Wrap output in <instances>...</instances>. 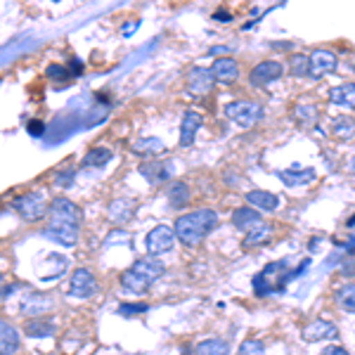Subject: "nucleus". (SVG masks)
Listing matches in <instances>:
<instances>
[{"label":"nucleus","instance_id":"obj_1","mask_svg":"<svg viewBox=\"0 0 355 355\" xmlns=\"http://www.w3.org/2000/svg\"><path fill=\"white\" fill-rule=\"evenodd\" d=\"M81 209L67 197H55L50 202V223L43 230L45 237L55 239V242L73 246L78 242V227H81Z\"/></svg>","mask_w":355,"mask_h":355},{"label":"nucleus","instance_id":"obj_2","mask_svg":"<svg viewBox=\"0 0 355 355\" xmlns=\"http://www.w3.org/2000/svg\"><path fill=\"white\" fill-rule=\"evenodd\" d=\"M218 223H220V218L214 209H199V211H192V214L178 216L173 232L185 246H199L211 232L216 230Z\"/></svg>","mask_w":355,"mask_h":355},{"label":"nucleus","instance_id":"obj_3","mask_svg":"<svg viewBox=\"0 0 355 355\" xmlns=\"http://www.w3.org/2000/svg\"><path fill=\"white\" fill-rule=\"evenodd\" d=\"M164 275V263L154 256L140 259L133 263V268H128L125 272H121V287L130 294H142L145 289H150L152 282H157Z\"/></svg>","mask_w":355,"mask_h":355},{"label":"nucleus","instance_id":"obj_4","mask_svg":"<svg viewBox=\"0 0 355 355\" xmlns=\"http://www.w3.org/2000/svg\"><path fill=\"white\" fill-rule=\"evenodd\" d=\"M308 263H311V261H303L301 266H299V270H291V268H287L289 261H275V263H270V266H266L259 275H256L254 291L259 296L275 294V291L282 289L291 277H296V275H301L303 270H306Z\"/></svg>","mask_w":355,"mask_h":355},{"label":"nucleus","instance_id":"obj_5","mask_svg":"<svg viewBox=\"0 0 355 355\" xmlns=\"http://www.w3.org/2000/svg\"><path fill=\"white\" fill-rule=\"evenodd\" d=\"M12 209L21 216L26 223H38L50 214V204L43 192H26L12 202Z\"/></svg>","mask_w":355,"mask_h":355},{"label":"nucleus","instance_id":"obj_6","mask_svg":"<svg viewBox=\"0 0 355 355\" xmlns=\"http://www.w3.org/2000/svg\"><path fill=\"white\" fill-rule=\"evenodd\" d=\"M225 116L232 123H237L239 128H251L256 121H261L263 116V107L249 100H237V102H227L225 105Z\"/></svg>","mask_w":355,"mask_h":355},{"label":"nucleus","instance_id":"obj_7","mask_svg":"<svg viewBox=\"0 0 355 355\" xmlns=\"http://www.w3.org/2000/svg\"><path fill=\"white\" fill-rule=\"evenodd\" d=\"M97 294V279L88 268H76L69 282V296L73 299H90Z\"/></svg>","mask_w":355,"mask_h":355},{"label":"nucleus","instance_id":"obj_8","mask_svg":"<svg viewBox=\"0 0 355 355\" xmlns=\"http://www.w3.org/2000/svg\"><path fill=\"white\" fill-rule=\"evenodd\" d=\"M173 242H175V232L171 230L168 225H157L154 230H150L145 239V246H147V254L150 256H162V254H168L173 249Z\"/></svg>","mask_w":355,"mask_h":355},{"label":"nucleus","instance_id":"obj_9","mask_svg":"<svg viewBox=\"0 0 355 355\" xmlns=\"http://www.w3.org/2000/svg\"><path fill=\"white\" fill-rule=\"evenodd\" d=\"M214 83H216V78H214V71H211V69L192 67L190 71H187V90H190L192 95L202 97L206 93H211Z\"/></svg>","mask_w":355,"mask_h":355},{"label":"nucleus","instance_id":"obj_10","mask_svg":"<svg viewBox=\"0 0 355 355\" xmlns=\"http://www.w3.org/2000/svg\"><path fill=\"white\" fill-rule=\"evenodd\" d=\"M282 71H284L282 62L266 60V62H261V64H256L254 69H251L249 81L254 83V85H268V83L277 81V78L282 76Z\"/></svg>","mask_w":355,"mask_h":355},{"label":"nucleus","instance_id":"obj_11","mask_svg":"<svg viewBox=\"0 0 355 355\" xmlns=\"http://www.w3.org/2000/svg\"><path fill=\"white\" fill-rule=\"evenodd\" d=\"M301 336L306 341H324V339H336L339 336V329H336L334 322H329V320H313V322H308L306 327H303Z\"/></svg>","mask_w":355,"mask_h":355},{"label":"nucleus","instance_id":"obj_12","mask_svg":"<svg viewBox=\"0 0 355 355\" xmlns=\"http://www.w3.org/2000/svg\"><path fill=\"white\" fill-rule=\"evenodd\" d=\"M308 62H311V76L313 78H320L324 76V73H331L339 64V60H336L334 53H329V50H315V53L308 57Z\"/></svg>","mask_w":355,"mask_h":355},{"label":"nucleus","instance_id":"obj_13","mask_svg":"<svg viewBox=\"0 0 355 355\" xmlns=\"http://www.w3.org/2000/svg\"><path fill=\"white\" fill-rule=\"evenodd\" d=\"M202 114L194 112V110H187L185 116H182L180 121V147H190L194 142V137H197L199 128H202Z\"/></svg>","mask_w":355,"mask_h":355},{"label":"nucleus","instance_id":"obj_14","mask_svg":"<svg viewBox=\"0 0 355 355\" xmlns=\"http://www.w3.org/2000/svg\"><path fill=\"white\" fill-rule=\"evenodd\" d=\"M211 71H214L216 83H225V85L237 81V76H239V67L232 57H218V60L214 62V67H211Z\"/></svg>","mask_w":355,"mask_h":355},{"label":"nucleus","instance_id":"obj_15","mask_svg":"<svg viewBox=\"0 0 355 355\" xmlns=\"http://www.w3.org/2000/svg\"><path fill=\"white\" fill-rule=\"evenodd\" d=\"M246 204H251L256 211H268V214H275V211L279 209V197L275 192L251 190V192H246Z\"/></svg>","mask_w":355,"mask_h":355},{"label":"nucleus","instance_id":"obj_16","mask_svg":"<svg viewBox=\"0 0 355 355\" xmlns=\"http://www.w3.org/2000/svg\"><path fill=\"white\" fill-rule=\"evenodd\" d=\"M279 180L284 182L287 187H301V185H308V182L315 180V168H299V166H294V168H282L277 171Z\"/></svg>","mask_w":355,"mask_h":355},{"label":"nucleus","instance_id":"obj_17","mask_svg":"<svg viewBox=\"0 0 355 355\" xmlns=\"http://www.w3.org/2000/svg\"><path fill=\"white\" fill-rule=\"evenodd\" d=\"M19 351V331L8 320L0 322V355H15Z\"/></svg>","mask_w":355,"mask_h":355},{"label":"nucleus","instance_id":"obj_18","mask_svg":"<svg viewBox=\"0 0 355 355\" xmlns=\"http://www.w3.org/2000/svg\"><path fill=\"white\" fill-rule=\"evenodd\" d=\"M261 220V214L256 209H251V206H242V209H234L232 211V225L237 227V230H246L249 232L251 227H256Z\"/></svg>","mask_w":355,"mask_h":355},{"label":"nucleus","instance_id":"obj_19","mask_svg":"<svg viewBox=\"0 0 355 355\" xmlns=\"http://www.w3.org/2000/svg\"><path fill=\"white\" fill-rule=\"evenodd\" d=\"M53 308V301L43 294H28L24 303H21V315H28V318H38V315L48 313Z\"/></svg>","mask_w":355,"mask_h":355},{"label":"nucleus","instance_id":"obj_20","mask_svg":"<svg viewBox=\"0 0 355 355\" xmlns=\"http://www.w3.org/2000/svg\"><path fill=\"white\" fill-rule=\"evenodd\" d=\"M133 209H135V204L130 202V199H114L110 204V209H107V218L112 223H116V225H123V223L133 216Z\"/></svg>","mask_w":355,"mask_h":355},{"label":"nucleus","instance_id":"obj_21","mask_svg":"<svg viewBox=\"0 0 355 355\" xmlns=\"http://www.w3.org/2000/svg\"><path fill=\"white\" fill-rule=\"evenodd\" d=\"M130 150H133V154H137V157H157V154H162L166 147L159 137L150 135V137H137L133 145H130Z\"/></svg>","mask_w":355,"mask_h":355},{"label":"nucleus","instance_id":"obj_22","mask_svg":"<svg viewBox=\"0 0 355 355\" xmlns=\"http://www.w3.org/2000/svg\"><path fill=\"white\" fill-rule=\"evenodd\" d=\"M329 100L346 110H355V83H341L329 90Z\"/></svg>","mask_w":355,"mask_h":355},{"label":"nucleus","instance_id":"obj_23","mask_svg":"<svg viewBox=\"0 0 355 355\" xmlns=\"http://www.w3.org/2000/svg\"><path fill=\"white\" fill-rule=\"evenodd\" d=\"M166 197H168V204L173 206V209H182V206H187V202H190V187H187V182L175 180L173 185L168 187Z\"/></svg>","mask_w":355,"mask_h":355},{"label":"nucleus","instance_id":"obj_24","mask_svg":"<svg viewBox=\"0 0 355 355\" xmlns=\"http://www.w3.org/2000/svg\"><path fill=\"white\" fill-rule=\"evenodd\" d=\"M110 162H112V152L107 150V147H93V150L83 157L81 166L83 168H102V166H107Z\"/></svg>","mask_w":355,"mask_h":355},{"label":"nucleus","instance_id":"obj_25","mask_svg":"<svg viewBox=\"0 0 355 355\" xmlns=\"http://www.w3.org/2000/svg\"><path fill=\"white\" fill-rule=\"evenodd\" d=\"M140 173L147 178L150 182H162L171 175V164H162V162H150L140 166Z\"/></svg>","mask_w":355,"mask_h":355},{"label":"nucleus","instance_id":"obj_26","mask_svg":"<svg viewBox=\"0 0 355 355\" xmlns=\"http://www.w3.org/2000/svg\"><path fill=\"white\" fill-rule=\"evenodd\" d=\"M230 346L223 339H204L194 346V355H227Z\"/></svg>","mask_w":355,"mask_h":355},{"label":"nucleus","instance_id":"obj_27","mask_svg":"<svg viewBox=\"0 0 355 355\" xmlns=\"http://www.w3.org/2000/svg\"><path fill=\"white\" fill-rule=\"evenodd\" d=\"M272 234V225H268V223H259L256 227H251L249 232H246V237H244V242L242 246L244 249H251V246H259L266 242L268 237Z\"/></svg>","mask_w":355,"mask_h":355},{"label":"nucleus","instance_id":"obj_28","mask_svg":"<svg viewBox=\"0 0 355 355\" xmlns=\"http://www.w3.org/2000/svg\"><path fill=\"white\" fill-rule=\"evenodd\" d=\"M55 322H48V320H31L26 324V336L31 339H48V336L55 334Z\"/></svg>","mask_w":355,"mask_h":355},{"label":"nucleus","instance_id":"obj_29","mask_svg":"<svg viewBox=\"0 0 355 355\" xmlns=\"http://www.w3.org/2000/svg\"><path fill=\"white\" fill-rule=\"evenodd\" d=\"M331 133L339 140H353L355 137V119L351 116H339L331 121Z\"/></svg>","mask_w":355,"mask_h":355},{"label":"nucleus","instance_id":"obj_30","mask_svg":"<svg viewBox=\"0 0 355 355\" xmlns=\"http://www.w3.org/2000/svg\"><path fill=\"white\" fill-rule=\"evenodd\" d=\"M334 299H336V306H341L346 313H353L355 315V284H343L334 291Z\"/></svg>","mask_w":355,"mask_h":355},{"label":"nucleus","instance_id":"obj_31","mask_svg":"<svg viewBox=\"0 0 355 355\" xmlns=\"http://www.w3.org/2000/svg\"><path fill=\"white\" fill-rule=\"evenodd\" d=\"M294 119L303 125H315V121H318V110L313 105H296Z\"/></svg>","mask_w":355,"mask_h":355},{"label":"nucleus","instance_id":"obj_32","mask_svg":"<svg viewBox=\"0 0 355 355\" xmlns=\"http://www.w3.org/2000/svg\"><path fill=\"white\" fill-rule=\"evenodd\" d=\"M289 69H291V73H294V76H299V78L311 76V62H308V57H303V55L291 57Z\"/></svg>","mask_w":355,"mask_h":355},{"label":"nucleus","instance_id":"obj_33","mask_svg":"<svg viewBox=\"0 0 355 355\" xmlns=\"http://www.w3.org/2000/svg\"><path fill=\"white\" fill-rule=\"evenodd\" d=\"M239 355H266V348H263L261 341L246 339L242 346H239Z\"/></svg>","mask_w":355,"mask_h":355},{"label":"nucleus","instance_id":"obj_34","mask_svg":"<svg viewBox=\"0 0 355 355\" xmlns=\"http://www.w3.org/2000/svg\"><path fill=\"white\" fill-rule=\"evenodd\" d=\"M45 73H48V78H55V81H67V78H71L69 69L67 67H60V64H50Z\"/></svg>","mask_w":355,"mask_h":355},{"label":"nucleus","instance_id":"obj_35","mask_svg":"<svg viewBox=\"0 0 355 355\" xmlns=\"http://www.w3.org/2000/svg\"><path fill=\"white\" fill-rule=\"evenodd\" d=\"M147 311V303H123L121 308H119V315H125V318H130V315H140Z\"/></svg>","mask_w":355,"mask_h":355},{"label":"nucleus","instance_id":"obj_36","mask_svg":"<svg viewBox=\"0 0 355 355\" xmlns=\"http://www.w3.org/2000/svg\"><path fill=\"white\" fill-rule=\"evenodd\" d=\"M73 182V171L67 168V171H57L55 173V185L57 187H69Z\"/></svg>","mask_w":355,"mask_h":355},{"label":"nucleus","instance_id":"obj_37","mask_svg":"<svg viewBox=\"0 0 355 355\" xmlns=\"http://www.w3.org/2000/svg\"><path fill=\"white\" fill-rule=\"evenodd\" d=\"M26 130L31 133L33 137H38V135H43V130H45V125L41 121H28L26 123Z\"/></svg>","mask_w":355,"mask_h":355},{"label":"nucleus","instance_id":"obj_38","mask_svg":"<svg viewBox=\"0 0 355 355\" xmlns=\"http://www.w3.org/2000/svg\"><path fill=\"white\" fill-rule=\"evenodd\" d=\"M341 275L343 277H355V261H343L341 263Z\"/></svg>","mask_w":355,"mask_h":355},{"label":"nucleus","instance_id":"obj_39","mask_svg":"<svg viewBox=\"0 0 355 355\" xmlns=\"http://www.w3.org/2000/svg\"><path fill=\"white\" fill-rule=\"evenodd\" d=\"M320 355H351L346 351V348H341V346H327Z\"/></svg>","mask_w":355,"mask_h":355},{"label":"nucleus","instance_id":"obj_40","mask_svg":"<svg viewBox=\"0 0 355 355\" xmlns=\"http://www.w3.org/2000/svg\"><path fill=\"white\" fill-rule=\"evenodd\" d=\"M137 26H140V21H130V24L121 26V33H123L125 38H128V36H133V33L137 31Z\"/></svg>","mask_w":355,"mask_h":355},{"label":"nucleus","instance_id":"obj_41","mask_svg":"<svg viewBox=\"0 0 355 355\" xmlns=\"http://www.w3.org/2000/svg\"><path fill=\"white\" fill-rule=\"evenodd\" d=\"M214 19H216V21L220 19L223 24H227V21H232V15H230V12H225V10H218V12L214 15Z\"/></svg>","mask_w":355,"mask_h":355},{"label":"nucleus","instance_id":"obj_42","mask_svg":"<svg viewBox=\"0 0 355 355\" xmlns=\"http://www.w3.org/2000/svg\"><path fill=\"white\" fill-rule=\"evenodd\" d=\"M81 69H83V62H81V60H76V57H73V60H71V71L78 76V73H81Z\"/></svg>","mask_w":355,"mask_h":355},{"label":"nucleus","instance_id":"obj_43","mask_svg":"<svg viewBox=\"0 0 355 355\" xmlns=\"http://www.w3.org/2000/svg\"><path fill=\"white\" fill-rule=\"evenodd\" d=\"M15 291V284H5V289H3V301H8V296Z\"/></svg>","mask_w":355,"mask_h":355},{"label":"nucleus","instance_id":"obj_44","mask_svg":"<svg viewBox=\"0 0 355 355\" xmlns=\"http://www.w3.org/2000/svg\"><path fill=\"white\" fill-rule=\"evenodd\" d=\"M351 173H355V157L351 159Z\"/></svg>","mask_w":355,"mask_h":355},{"label":"nucleus","instance_id":"obj_45","mask_svg":"<svg viewBox=\"0 0 355 355\" xmlns=\"http://www.w3.org/2000/svg\"><path fill=\"white\" fill-rule=\"evenodd\" d=\"M348 227H355V216H353L351 220H348Z\"/></svg>","mask_w":355,"mask_h":355}]
</instances>
